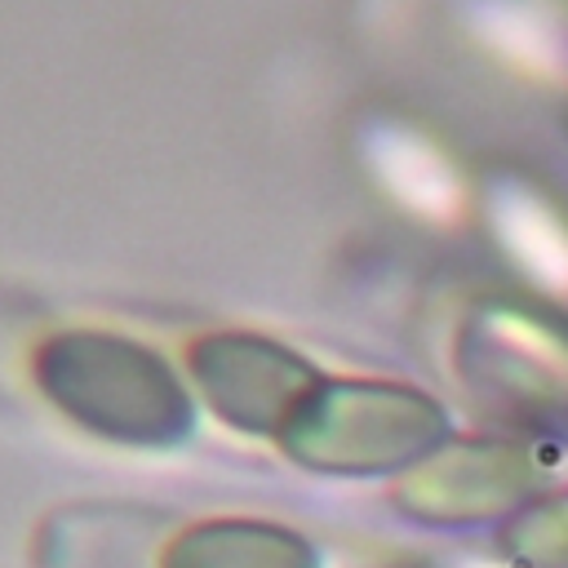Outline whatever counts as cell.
<instances>
[{"instance_id": "obj_2", "label": "cell", "mask_w": 568, "mask_h": 568, "mask_svg": "<svg viewBox=\"0 0 568 568\" xmlns=\"http://www.w3.org/2000/svg\"><path fill=\"white\" fill-rule=\"evenodd\" d=\"M195 373L209 399L248 426H266V417L284 413L297 382L306 377L302 364L257 337H213L195 346Z\"/></svg>"}, {"instance_id": "obj_1", "label": "cell", "mask_w": 568, "mask_h": 568, "mask_svg": "<svg viewBox=\"0 0 568 568\" xmlns=\"http://www.w3.org/2000/svg\"><path fill=\"white\" fill-rule=\"evenodd\" d=\"M40 382L67 413L111 435H169L186 417L169 368L151 351L115 337L75 333L49 342L40 355Z\"/></svg>"}]
</instances>
